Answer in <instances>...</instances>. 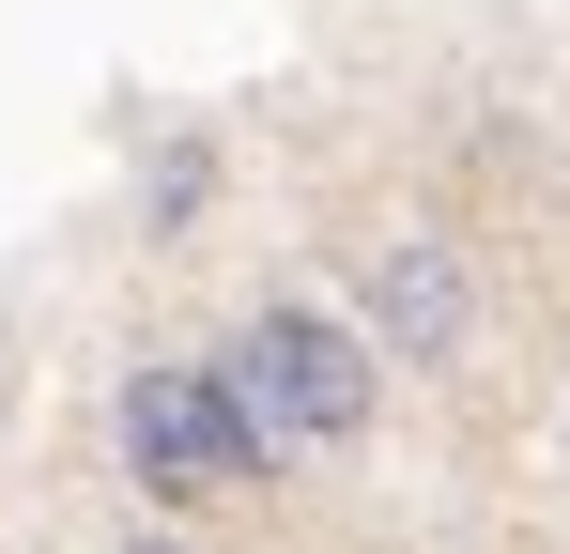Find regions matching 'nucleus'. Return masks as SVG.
<instances>
[{
  "instance_id": "f257e3e1",
  "label": "nucleus",
  "mask_w": 570,
  "mask_h": 554,
  "mask_svg": "<svg viewBox=\"0 0 570 554\" xmlns=\"http://www.w3.org/2000/svg\"><path fill=\"white\" fill-rule=\"evenodd\" d=\"M216 385L247 400V432L278 462H340L385 400V355L340 324V308H247V339L216 355Z\"/></svg>"
},
{
  "instance_id": "f03ea898",
  "label": "nucleus",
  "mask_w": 570,
  "mask_h": 554,
  "mask_svg": "<svg viewBox=\"0 0 570 554\" xmlns=\"http://www.w3.org/2000/svg\"><path fill=\"white\" fill-rule=\"evenodd\" d=\"M108 432H124V477H139L155 508H247V493H278V447L247 432V400H232L216 369H186V355L124 369Z\"/></svg>"
},
{
  "instance_id": "7ed1b4c3",
  "label": "nucleus",
  "mask_w": 570,
  "mask_h": 554,
  "mask_svg": "<svg viewBox=\"0 0 570 554\" xmlns=\"http://www.w3.org/2000/svg\"><path fill=\"white\" fill-rule=\"evenodd\" d=\"M355 339H371L385 369H448L478 339V277L448 231H385L371 263H355Z\"/></svg>"
}]
</instances>
